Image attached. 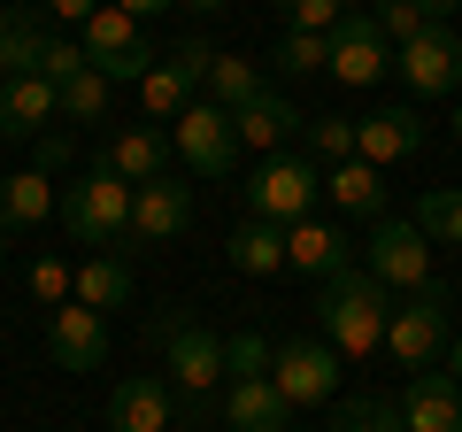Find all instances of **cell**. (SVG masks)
Segmentation results:
<instances>
[{
  "mask_svg": "<svg viewBox=\"0 0 462 432\" xmlns=\"http://www.w3.org/2000/svg\"><path fill=\"white\" fill-rule=\"evenodd\" d=\"M185 224H193V185H178V178L132 185V232H124V248H170Z\"/></svg>",
  "mask_w": 462,
  "mask_h": 432,
  "instance_id": "7c38bea8",
  "label": "cell"
},
{
  "mask_svg": "<svg viewBox=\"0 0 462 432\" xmlns=\"http://www.w3.org/2000/svg\"><path fill=\"white\" fill-rule=\"evenodd\" d=\"M416 232L439 239V248H462V185H431L416 201Z\"/></svg>",
  "mask_w": 462,
  "mask_h": 432,
  "instance_id": "f1b7e54d",
  "label": "cell"
},
{
  "mask_svg": "<svg viewBox=\"0 0 462 432\" xmlns=\"http://www.w3.org/2000/svg\"><path fill=\"white\" fill-rule=\"evenodd\" d=\"M170 147H178V163L193 170V178H231V163H239L231 108H216V100H193V108L170 124Z\"/></svg>",
  "mask_w": 462,
  "mask_h": 432,
  "instance_id": "ba28073f",
  "label": "cell"
},
{
  "mask_svg": "<svg viewBox=\"0 0 462 432\" xmlns=\"http://www.w3.org/2000/svg\"><path fill=\"white\" fill-rule=\"evenodd\" d=\"M78 47H85V62H93L108 85H139V78L154 70V47H147V32H139V23L124 16L116 0H100L93 16L78 23Z\"/></svg>",
  "mask_w": 462,
  "mask_h": 432,
  "instance_id": "5b68a950",
  "label": "cell"
},
{
  "mask_svg": "<svg viewBox=\"0 0 462 432\" xmlns=\"http://www.w3.org/2000/svg\"><path fill=\"white\" fill-rule=\"evenodd\" d=\"M154 348H170L178 417H208L216 409V379H224V333L193 324V316H154Z\"/></svg>",
  "mask_w": 462,
  "mask_h": 432,
  "instance_id": "7a4b0ae2",
  "label": "cell"
},
{
  "mask_svg": "<svg viewBox=\"0 0 462 432\" xmlns=\"http://www.w3.org/2000/svg\"><path fill=\"white\" fill-rule=\"evenodd\" d=\"M385 316H393V294H385L363 263L316 286V324H324V348L339 355V363H346V355L363 363V355L385 348Z\"/></svg>",
  "mask_w": 462,
  "mask_h": 432,
  "instance_id": "6da1fadb",
  "label": "cell"
},
{
  "mask_svg": "<svg viewBox=\"0 0 462 432\" xmlns=\"http://www.w3.org/2000/svg\"><path fill=\"white\" fill-rule=\"evenodd\" d=\"M439 371H447V379L462 386V340H447V355H439Z\"/></svg>",
  "mask_w": 462,
  "mask_h": 432,
  "instance_id": "7bdbcfd3",
  "label": "cell"
},
{
  "mask_svg": "<svg viewBox=\"0 0 462 432\" xmlns=\"http://www.w3.org/2000/svg\"><path fill=\"white\" fill-rule=\"evenodd\" d=\"M78 70H93L78 39H47V54H39V78H47V85H69Z\"/></svg>",
  "mask_w": 462,
  "mask_h": 432,
  "instance_id": "8d00e7d4",
  "label": "cell"
},
{
  "mask_svg": "<svg viewBox=\"0 0 462 432\" xmlns=\"http://www.w3.org/2000/svg\"><path fill=\"white\" fill-rule=\"evenodd\" d=\"M178 8H193V16H216V8H224V0H178Z\"/></svg>",
  "mask_w": 462,
  "mask_h": 432,
  "instance_id": "ee69618b",
  "label": "cell"
},
{
  "mask_svg": "<svg viewBox=\"0 0 462 432\" xmlns=\"http://www.w3.org/2000/svg\"><path fill=\"white\" fill-rule=\"evenodd\" d=\"M355 155H363L370 170H385V163H409V155H424V117L416 108H370L363 124H355Z\"/></svg>",
  "mask_w": 462,
  "mask_h": 432,
  "instance_id": "e0dca14e",
  "label": "cell"
},
{
  "mask_svg": "<svg viewBox=\"0 0 462 432\" xmlns=\"http://www.w3.org/2000/svg\"><path fill=\"white\" fill-rule=\"evenodd\" d=\"M285 270H309L316 286L339 278V270H355V239H346V224H316V216L285 224Z\"/></svg>",
  "mask_w": 462,
  "mask_h": 432,
  "instance_id": "2e32d148",
  "label": "cell"
},
{
  "mask_svg": "<svg viewBox=\"0 0 462 432\" xmlns=\"http://www.w3.org/2000/svg\"><path fill=\"white\" fill-rule=\"evenodd\" d=\"M170 425H178V394H170V379H154V371L116 379V394H108V432H170Z\"/></svg>",
  "mask_w": 462,
  "mask_h": 432,
  "instance_id": "9a60e30c",
  "label": "cell"
},
{
  "mask_svg": "<svg viewBox=\"0 0 462 432\" xmlns=\"http://www.w3.org/2000/svg\"><path fill=\"white\" fill-rule=\"evenodd\" d=\"M393 70H401V85H409L416 100L455 93V85H462V32H455V23H424L409 47H393Z\"/></svg>",
  "mask_w": 462,
  "mask_h": 432,
  "instance_id": "9c48e42d",
  "label": "cell"
},
{
  "mask_svg": "<svg viewBox=\"0 0 462 432\" xmlns=\"http://www.w3.org/2000/svg\"><path fill=\"white\" fill-rule=\"evenodd\" d=\"M93 8H100V0H47V16H62V23H85Z\"/></svg>",
  "mask_w": 462,
  "mask_h": 432,
  "instance_id": "60d3db41",
  "label": "cell"
},
{
  "mask_svg": "<svg viewBox=\"0 0 462 432\" xmlns=\"http://www.w3.org/2000/svg\"><path fill=\"white\" fill-rule=\"evenodd\" d=\"M447 340H455V324H447L439 286H416V294L393 301V316H385V355H393L401 371H439Z\"/></svg>",
  "mask_w": 462,
  "mask_h": 432,
  "instance_id": "277c9868",
  "label": "cell"
},
{
  "mask_svg": "<svg viewBox=\"0 0 462 432\" xmlns=\"http://www.w3.org/2000/svg\"><path fill=\"white\" fill-rule=\"evenodd\" d=\"M69 163H78V139H69V132H39V139H32V170H47V178H62Z\"/></svg>",
  "mask_w": 462,
  "mask_h": 432,
  "instance_id": "f35d334b",
  "label": "cell"
},
{
  "mask_svg": "<svg viewBox=\"0 0 462 432\" xmlns=\"http://www.w3.org/2000/svg\"><path fill=\"white\" fill-rule=\"evenodd\" d=\"M93 163H100V170H116L124 185L170 178V132H154V124H124V132H108V147H100Z\"/></svg>",
  "mask_w": 462,
  "mask_h": 432,
  "instance_id": "ac0fdd59",
  "label": "cell"
},
{
  "mask_svg": "<svg viewBox=\"0 0 462 432\" xmlns=\"http://www.w3.org/2000/svg\"><path fill=\"white\" fill-rule=\"evenodd\" d=\"M216 409H224L231 432H285L293 425V401H285L270 379H231V394L216 401Z\"/></svg>",
  "mask_w": 462,
  "mask_h": 432,
  "instance_id": "7402d4cb",
  "label": "cell"
},
{
  "mask_svg": "<svg viewBox=\"0 0 462 432\" xmlns=\"http://www.w3.org/2000/svg\"><path fill=\"white\" fill-rule=\"evenodd\" d=\"M208 39H185L178 54H154V70L139 78V108H147L154 124H178L185 108H193V85H200V70H208Z\"/></svg>",
  "mask_w": 462,
  "mask_h": 432,
  "instance_id": "30bf717a",
  "label": "cell"
},
{
  "mask_svg": "<svg viewBox=\"0 0 462 432\" xmlns=\"http://www.w3.org/2000/svg\"><path fill=\"white\" fill-rule=\"evenodd\" d=\"M316 193H324V170H316L309 155H263V170L247 178V216H263V224H300V216L316 209Z\"/></svg>",
  "mask_w": 462,
  "mask_h": 432,
  "instance_id": "8992f818",
  "label": "cell"
},
{
  "mask_svg": "<svg viewBox=\"0 0 462 432\" xmlns=\"http://www.w3.org/2000/svg\"><path fill=\"white\" fill-rule=\"evenodd\" d=\"M331 78L339 85H378L385 70H393V47H385V32L370 23V8H346V23L331 32Z\"/></svg>",
  "mask_w": 462,
  "mask_h": 432,
  "instance_id": "4fadbf2b",
  "label": "cell"
},
{
  "mask_svg": "<svg viewBox=\"0 0 462 432\" xmlns=\"http://www.w3.org/2000/svg\"><path fill=\"white\" fill-rule=\"evenodd\" d=\"M270 62H278L285 78H316V70L331 62V39H324V32H285V39H278V54H270Z\"/></svg>",
  "mask_w": 462,
  "mask_h": 432,
  "instance_id": "d6a6232c",
  "label": "cell"
},
{
  "mask_svg": "<svg viewBox=\"0 0 462 432\" xmlns=\"http://www.w3.org/2000/svg\"><path fill=\"white\" fill-rule=\"evenodd\" d=\"M116 8H124V16H132V23H147V16H170L178 0H116Z\"/></svg>",
  "mask_w": 462,
  "mask_h": 432,
  "instance_id": "ab89813d",
  "label": "cell"
},
{
  "mask_svg": "<svg viewBox=\"0 0 462 432\" xmlns=\"http://www.w3.org/2000/svg\"><path fill=\"white\" fill-rule=\"evenodd\" d=\"M278 8H285V32H339V23H346V8H355V0H278Z\"/></svg>",
  "mask_w": 462,
  "mask_h": 432,
  "instance_id": "836d02e7",
  "label": "cell"
},
{
  "mask_svg": "<svg viewBox=\"0 0 462 432\" xmlns=\"http://www.w3.org/2000/svg\"><path fill=\"white\" fill-rule=\"evenodd\" d=\"M285 432H300V425H285Z\"/></svg>",
  "mask_w": 462,
  "mask_h": 432,
  "instance_id": "7dc6e473",
  "label": "cell"
},
{
  "mask_svg": "<svg viewBox=\"0 0 462 432\" xmlns=\"http://www.w3.org/2000/svg\"><path fill=\"white\" fill-rule=\"evenodd\" d=\"M0 270H8V248H0Z\"/></svg>",
  "mask_w": 462,
  "mask_h": 432,
  "instance_id": "bcb514c9",
  "label": "cell"
},
{
  "mask_svg": "<svg viewBox=\"0 0 462 432\" xmlns=\"http://www.w3.org/2000/svg\"><path fill=\"white\" fill-rule=\"evenodd\" d=\"M32 294L47 301V309H62V301L78 294V270H69V263H54V255H47V263H32Z\"/></svg>",
  "mask_w": 462,
  "mask_h": 432,
  "instance_id": "74e56055",
  "label": "cell"
},
{
  "mask_svg": "<svg viewBox=\"0 0 462 432\" xmlns=\"http://www.w3.org/2000/svg\"><path fill=\"white\" fill-rule=\"evenodd\" d=\"M54 117H62V93L47 78H0V139H23L32 147Z\"/></svg>",
  "mask_w": 462,
  "mask_h": 432,
  "instance_id": "ffe728a7",
  "label": "cell"
},
{
  "mask_svg": "<svg viewBox=\"0 0 462 432\" xmlns=\"http://www.w3.org/2000/svg\"><path fill=\"white\" fill-rule=\"evenodd\" d=\"M54 209H62V185H54L47 170H16V178H0V239H8V232H39Z\"/></svg>",
  "mask_w": 462,
  "mask_h": 432,
  "instance_id": "44dd1931",
  "label": "cell"
},
{
  "mask_svg": "<svg viewBox=\"0 0 462 432\" xmlns=\"http://www.w3.org/2000/svg\"><path fill=\"white\" fill-rule=\"evenodd\" d=\"M416 8H424L431 23H455V16H462V0H416Z\"/></svg>",
  "mask_w": 462,
  "mask_h": 432,
  "instance_id": "b9f144b4",
  "label": "cell"
},
{
  "mask_svg": "<svg viewBox=\"0 0 462 432\" xmlns=\"http://www.w3.org/2000/svg\"><path fill=\"white\" fill-rule=\"evenodd\" d=\"M270 386H278L293 409H316V401L339 394V355H331L324 340H285V348H270Z\"/></svg>",
  "mask_w": 462,
  "mask_h": 432,
  "instance_id": "8fae6325",
  "label": "cell"
},
{
  "mask_svg": "<svg viewBox=\"0 0 462 432\" xmlns=\"http://www.w3.org/2000/svg\"><path fill=\"white\" fill-rule=\"evenodd\" d=\"M370 23H378V32H385V47H409V39L416 32H424V8H416V0H370Z\"/></svg>",
  "mask_w": 462,
  "mask_h": 432,
  "instance_id": "e575fe53",
  "label": "cell"
},
{
  "mask_svg": "<svg viewBox=\"0 0 462 432\" xmlns=\"http://www.w3.org/2000/svg\"><path fill=\"white\" fill-rule=\"evenodd\" d=\"M331 432H409V425H401V401L355 394V401H339V417H331Z\"/></svg>",
  "mask_w": 462,
  "mask_h": 432,
  "instance_id": "f546056e",
  "label": "cell"
},
{
  "mask_svg": "<svg viewBox=\"0 0 462 432\" xmlns=\"http://www.w3.org/2000/svg\"><path fill=\"white\" fill-rule=\"evenodd\" d=\"M309 117H293V100L285 93H254L239 117H231V132H239V147H254V155H285V139L300 132Z\"/></svg>",
  "mask_w": 462,
  "mask_h": 432,
  "instance_id": "603a6c76",
  "label": "cell"
},
{
  "mask_svg": "<svg viewBox=\"0 0 462 432\" xmlns=\"http://www.w3.org/2000/svg\"><path fill=\"white\" fill-rule=\"evenodd\" d=\"M69 224V239H78V248H124V232H132V185L116 178V170H85L78 185H62V209H54Z\"/></svg>",
  "mask_w": 462,
  "mask_h": 432,
  "instance_id": "3957f363",
  "label": "cell"
},
{
  "mask_svg": "<svg viewBox=\"0 0 462 432\" xmlns=\"http://www.w3.org/2000/svg\"><path fill=\"white\" fill-rule=\"evenodd\" d=\"M300 139H309L316 163H355V117H309Z\"/></svg>",
  "mask_w": 462,
  "mask_h": 432,
  "instance_id": "1f68e13d",
  "label": "cell"
},
{
  "mask_svg": "<svg viewBox=\"0 0 462 432\" xmlns=\"http://www.w3.org/2000/svg\"><path fill=\"white\" fill-rule=\"evenodd\" d=\"M455 139H462V108H455Z\"/></svg>",
  "mask_w": 462,
  "mask_h": 432,
  "instance_id": "f6af8a7d",
  "label": "cell"
},
{
  "mask_svg": "<svg viewBox=\"0 0 462 432\" xmlns=\"http://www.w3.org/2000/svg\"><path fill=\"white\" fill-rule=\"evenodd\" d=\"M363 270L385 286V294L431 286V239L416 232V216H378V232H370V248H363Z\"/></svg>",
  "mask_w": 462,
  "mask_h": 432,
  "instance_id": "52a82bcc",
  "label": "cell"
},
{
  "mask_svg": "<svg viewBox=\"0 0 462 432\" xmlns=\"http://www.w3.org/2000/svg\"><path fill=\"white\" fill-rule=\"evenodd\" d=\"M224 371L231 379H270V340L263 333H231L224 340Z\"/></svg>",
  "mask_w": 462,
  "mask_h": 432,
  "instance_id": "d590c367",
  "label": "cell"
},
{
  "mask_svg": "<svg viewBox=\"0 0 462 432\" xmlns=\"http://www.w3.org/2000/svg\"><path fill=\"white\" fill-rule=\"evenodd\" d=\"M47 355L62 371H100L108 363V316L85 309V301H62V309L47 316Z\"/></svg>",
  "mask_w": 462,
  "mask_h": 432,
  "instance_id": "5bb4252c",
  "label": "cell"
},
{
  "mask_svg": "<svg viewBox=\"0 0 462 432\" xmlns=\"http://www.w3.org/2000/svg\"><path fill=\"white\" fill-rule=\"evenodd\" d=\"M69 301H85V309H100V316L124 309V301H132V263H124V255H85Z\"/></svg>",
  "mask_w": 462,
  "mask_h": 432,
  "instance_id": "4316f807",
  "label": "cell"
},
{
  "mask_svg": "<svg viewBox=\"0 0 462 432\" xmlns=\"http://www.w3.org/2000/svg\"><path fill=\"white\" fill-rule=\"evenodd\" d=\"M231 270H239V278H278L285 270V224L247 216V224L231 232Z\"/></svg>",
  "mask_w": 462,
  "mask_h": 432,
  "instance_id": "d4e9b609",
  "label": "cell"
},
{
  "mask_svg": "<svg viewBox=\"0 0 462 432\" xmlns=\"http://www.w3.org/2000/svg\"><path fill=\"white\" fill-rule=\"evenodd\" d=\"M200 85H208V100H216V108H231V117H239V108H247L254 93H270V85H263V70H254L247 54H208Z\"/></svg>",
  "mask_w": 462,
  "mask_h": 432,
  "instance_id": "83f0119b",
  "label": "cell"
},
{
  "mask_svg": "<svg viewBox=\"0 0 462 432\" xmlns=\"http://www.w3.org/2000/svg\"><path fill=\"white\" fill-rule=\"evenodd\" d=\"M401 425L409 432H462V386L447 371H409V386H401Z\"/></svg>",
  "mask_w": 462,
  "mask_h": 432,
  "instance_id": "d6986e66",
  "label": "cell"
},
{
  "mask_svg": "<svg viewBox=\"0 0 462 432\" xmlns=\"http://www.w3.org/2000/svg\"><path fill=\"white\" fill-rule=\"evenodd\" d=\"M324 201L339 216H385V170H370L363 155H355V163H331L324 170Z\"/></svg>",
  "mask_w": 462,
  "mask_h": 432,
  "instance_id": "cb8c5ba5",
  "label": "cell"
},
{
  "mask_svg": "<svg viewBox=\"0 0 462 432\" xmlns=\"http://www.w3.org/2000/svg\"><path fill=\"white\" fill-rule=\"evenodd\" d=\"M39 54H47L39 8H8L0 16V78H39Z\"/></svg>",
  "mask_w": 462,
  "mask_h": 432,
  "instance_id": "484cf974",
  "label": "cell"
},
{
  "mask_svg": "<svg viewBox=\"0 0 462 432\" xmlns=\"http://www.w3.org/2000/svg\"><path fill=\"white\" fill-rule=\"evenodd\" d=\"M54 93H62V117L69 124H100V117H108V78H100V70H78V78L54 85Z\"/></svg>",
  "mask_w": 462,
  "mask_h": 432,
  "instance_id": "4dcf8cb0",
  "label": "cell"
}]
</instances>
